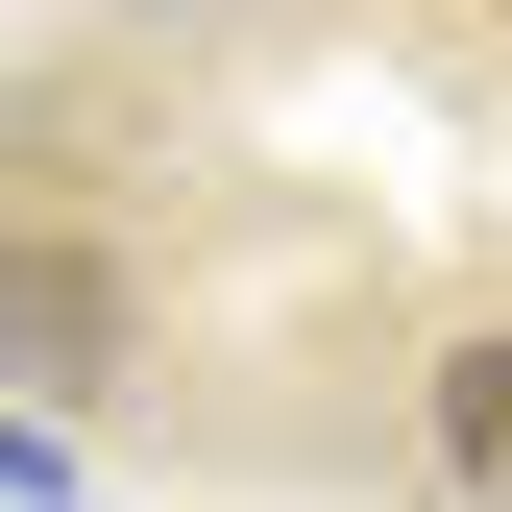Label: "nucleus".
Returning a JSON list of instances; mask_svg holds the SVG:
<instances>
[{
  "mask_svg": "<svg viewBox=\"0 0 512 512\" xmlns=\"http://www.w3.org/2000/svg\"><path fill=\"white\" fill-rule=\"evenodd\" d=\"M0 366H25V391L98 366V269H74V244H0Z\"/></svg>",
  "mask_w": 512,
  "mask_h": 512,
  "instance_id": "f257e3e1",
  "label": "nucleus"
},
{
  "mask_svg": "<svg viewBox=\"0 0 512 512\" xmlns=\"http://www.w3.org/2000/svg\"><path fill=\"white\" fill-rule=\"evenodd\" d=\"M439 464H464V488H512V342H464V366H439Z\"/></svg>",
  "mask_w": 512,
  "mask_h": 512,
  "instance_id": "f03ea898",
  "label": "nucleus"
}]
</instances>
